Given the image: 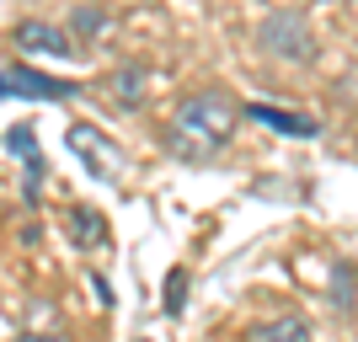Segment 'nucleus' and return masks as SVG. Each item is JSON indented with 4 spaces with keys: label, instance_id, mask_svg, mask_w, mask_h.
<instances>
[{
    "label": "nucleus",
    "instance_id": "9d476101",
    "mask_svg": "<svg viewBox=\"0 0 358 342\" xmlns=\"http://www.w3.org/2000/svg\"><path fill=\"white\" fill-rule=\"evenodd\" d=\"M6 139H11L16 155H27V198H38V182H43V161H38V134H32L27 123H16Z\"/></svg>",
    "mask_w": 358,
    "mask_h": 342
},
{
    "label": "nucleus",
    "instance_id": "ddd939ff",
    "mask_svg": "<svg viewBox=\"0 0 358 342\" xmlns=\"http://www.w3.org/2000/svg\"><path fill=\"white\" fill-rule=\"evenodd\" d=\"M0 97H11V80H6V75H0Z\"/></svg>",
    "mask_w": 358,
    "mask_h": 342
},
{
    "label": "nucleus",
    "instance_id": "f03ea898",
    "mask_svg": "<svg viewBox=\"0 0 358 342\" xmlns=\"http://www.w3.org/2000/svg\"><path fill=\"white\" fill-rule=\"evenodd\" d=\"M257 43L278 54V59H294V64H310L315 59V38H310V22L299 11H268L262 27H257Z\"/></svg>",
    "mask_w": 358,
    "mask_h": 342
},
{
    "label": "nucleus",
    "instance_id": "7ed1b4c3",
    "mask_svg": "<svg viewBox=\"0 0 358 342\" xmlns=\"http://www.w3.org/2000/svg\"><path fill=\"white\" fill-rule=\"evenodd\" d=\"M64 145H70L75 155L86 161V171H91L96 182H118V177H123V150L113 145L102 129H91V123H70Z\"/></svg>",
    "mask_w": 358,
    "mask_h": 342
},
{
    "label": "nucleus",
    "instance_id": "0eeeda50",
    "mask_svg": "<svg viewBox=\"0 0 358 342\" xmlns=\"http://www.w3.org/2000/svg\"><path fill=\"white\" fill-rule=\"evenodd\" d=\"M107 91H113V102L118 107H145V97H150V70L145 64H123V70H113L107 75Z\"/></svg>",
    "mask_w": 358,
    "mask_h": 342
},
{
    "label": "nucleus",
    "instance_id": "f257e3e1",
    "mask_svg": "<svg viewBox=\"0 0 358 342\" xmlns=\"http://www.w3.org/2000/svg\"><path fill=\"white\" fill-rule=\"evenodd\" d=\"M246 118L241 113L236 97H224V91H193L187 102L177 107V118H171V150H177L182 161H214L230 134H236V123Z\"/></svg>",
    "mask_w": 358,
    "mask_h": 342
},
{
    "label": "nucleus",
    "instance_id": "9b49d317",
    "mask_svg": "<svg viewBox=\"0 0 358 342\" xmlns=\"http://www.w3.org/2000/svg\"><path fill=\"white\" fill-rule=\"evenodd\" d=\"M187 268H171L166 273V315H182V305H187Z\"/></svg>",
    "mask_w": 358,
    "mask_h": 342
},
{
    "label": "nucleus",
    "instance_id": "39448f33",
    "mask_svg": "<svg viewBox=\"0 0 358 342\" xmlns=\"http://www.w3.org/2000/svg\"><path fill=\"white\" fill-rule=\"evenodd\" d=\"M252 123H268L273 134H289V139H315L321 134V123L305 118V113H284V107H268V102H252V107H241Z\"/></svg>",
    "mask_w": 358,
    "mask_h": 342
},
{
    "label": "nucleus",
    "instance_id": "20e7f679",
    "mask_svg": "<svg viewBox=\"0 0 358 342\" xmlns=\"http://www.w3.org/2000/svg\"><path fill=\"white\" fill-rule=\"evenodd\" d=\"M16 48L22 54H48V59H70V32H59V27H48V22H16Z\"/></svg>",
    "mask_w": 358,
    "mask_h": 342
},
{
    "label": "nucleus",
    "instance_id": "1a4fd4ad",
    "mask_svg": "<svg viewBox=\"0 0 358 342\" xmlns=\"http://www.w3.org/2000/svg\"><path fill=\"white\" fill-rule=\"evenodd\" d=\"M246 342H310V327H305L299 315H278V321L246 327Z\"/></svg>",
    "mask_w": 358,
    "mask_h": 342
},
{
    "label": "nucleus",
    "instance_id": "423d86ee",
    "mask_svg": "<svg viewBox=\"0 0 358 342\" xmlns=\"http://www.w3.org/2000/svg\"><path fill=\"white\" fill-rule=\"evenodd\" d=\"M6 80H11V97H32V102H70L80 91V86H64V80H48L38 70H11Z\"/></svg>",
    "mask_w": 358,
    "mask_h": 342
},
{
    "label": "nucleus",
    "instance_id": "f8f14e48",
    "mask_svg": "<svg viewBox=\"0 0 358 342\" xmlns=\"http://www.w3.org/2000/svg\"><path fill=\"white\" fill-rule=\"evenodd\" d=\"M16 342H70V337H59V332H22Z\"/></svg>",
    "mask_w": 358,
    "mask_h": 342
},
{
    "label": "nucleus",
    "instance_id": "6e6552de",
    "mask_svg": "<svg viewBox=\"0 0 358 342\" xmlns=\"http://www.w3.org/2000/svg\"><path fill=\"white\" fill-rule=\"evenodd\" d=\"M64 230H70V241L80 246V252H91V246H107V220H102L91 204H75L70 214H64Z\"/></svg>",
    "mask_w": 358,
    "mask_h": 342
}]
</instances>
